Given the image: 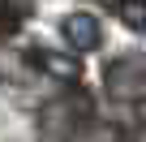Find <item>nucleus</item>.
<instances>
[{
  "label": "nucleus",
  "mask_w": 146,
  "mask_h": 142,
  "mask_svg": "<svg viewBox=\"0 0 146 142\" xmlns=\"http://www.w3.org/2000/svg\"><path fill=\"white\" fill-rule=\"evenodd\" d=\"M26 65H30V56L17 60V56H9V52H0V78H9V82H30Z\"/></svg>",
  "instance_id": "7"
},
{
  "label": "nucleus",
  "mask_w": 146,
  "mask_h": 142,
  "mask_svg": "<svg viewBox=\"0 0 146 142\" xmlns=\"http://www.w3.org/2000/svg\"><path fill=\"white\" fill-rule=\"evenodd\" d=\"M116 17L133 35H146V0H116Z\"/></svg>",
  "instance_id": "6"
},
{
  "label": "nucleus",
  "mask_w": 146,
  "mask_h": 142,
  "mask_svg": "<svg viewBox=\"0 0 146 142\" xmlns=\"http://www.w3.org/2000/svg\"><path fill=\"white\" fill-rule=\"evenodd\" d=\"M30 5L26 0H0V43H5L9 35H17V26L26 22Z\"/></svg>",
  "instance_id": "5"
},
{
  "label": "nucleus",
  "mask_w": 146,
  "mask_h": 142,
  "mask_svg": "<svg viewBox=\"0 0 146 142\" xmlns=\"http://www.w3.org/2000/svg\"><path fill=\"white\" fill-rule=\"evenodd\" d=\"M108 95L120 103H137L142 99V82H146V56H120L108 65Z\"/></svg>",
  "instance_id": "2"
},
{
  "label": "nucleus",
  "mask_w": 146,
  "mask_h": 142,
  "mask_svg": "<svg viewBox=\"0 0 146 142\" xmlns=\"http://www.w3.org/2000/svg\"><path fill=\"white\" fill-rule=\"evenodd\" d=\"M95 125V95L82 86H69V95H56L39 108V138L43 142H78Z\"/></svg>",
  "instance_id": "1"
},
{
  "label": "nucleus",
  "mask_w": 146,
  "mask_h": 142,
  "mask_svg": "<svg viewBox=\"0 0 146 142\" xmlns=\"http://www.w3.org/2000/svg\"><path fill=\"white\" fill-rule=\"evenodd\" d=\"M60 35L69 39L73 52H99V47H103V26H99V17H90V13H69V17L60 22Z\"/></svg>",
  "instance_id": "4"
},
{
  "label": "nucleus",
  "mask_w": 146,
  "mask_h": 142,
  "mask_svg": "<svg viewBox=\"0 0 146 142\" xmlns=\"http://www.w3.org/2000/svg\"><path fill=\"white\" fill-rule=\"evenodd\" d=\"M26 56H30V65L39 69V73H47V78H56V82H64V86H78V78H82V65H78V56H69V52L35 47V52H26Z\"/></svg>",
  "instance_id": "3"
}]
</instances>
